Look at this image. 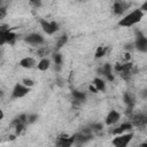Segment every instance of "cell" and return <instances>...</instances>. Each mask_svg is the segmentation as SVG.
Returning <instances> with one entry per match:
<instances>
[{"mask_svg":"<svg viewBox=\"0 0 147 147\" xmlns=\"http://www.w3.org/2000/svg\"><path fill=\"white\" fill-rule=\"evenodd\" d=\"M134 137V133L133 131H129V132H125V133H121V134H116L113 140H111V144L115 146V147H126L130 141L133 139Z\"/></svg>","mask_w":147,"mask_h":147,"instance_id":"277c9868","label":"cell"},{"mask_svg":"<svg viewBox=\"0 0 147 147\" xmlns=\"http://www.w3.org/2000/svg\"><path fill=\"white\" fill-rule=\"evenodd\" d=\"M88 126H90V129L92 130V132H93V133H94V132H100V131H102V129H103V124H102V123H100V122L91 123Z\"/></svg>","mask_w":147,"mask_h":147,"instance_id":"603a6c76","label":"cell"},{"mask_svg":"<svg viewBox=\"0 0 147 147\" xmlns=\"http://www.w3.org/2000/svg\"><path fill=\"white\" fill-rule=\"evenodd\" d=\"M123 101H124V103L126 106V114L131 115V113L133 110V107L136 105V96H134V94L132 92H129V91L125 92L123 94Z\"/></svg>","mask_w":147,"mask_h":147,"instance_id":"8fae6325","label":"cell"},{"mask_svg":"<svg viewBox=\"0 0 147 147\" xmlns=\"http://www.w3.org/2000/svg\"><path fill=\"white\" fill-rule=\"evenodd\" d=\"M119 119H121V113L113 109L107 114V116L105 118V123H106V125L110 126V125H114L117 122H119Z\"/></svg>","mask_w":147,"mask_h":147,"instance_id":"5bb4252c","label":"cell"},{"mask_svg":"<svg viewBox=\"0 0 147 147\" xmlns=\"http://www.w3.org/2000/svg\"><path fill=\"white\" fill-rule=\"evenodd\" d=\"M139 96H140L142 100H147V87L142 88V90L139 92Z\"/></svg>","mask_w":147,"mask_h":147,"instance_id":"484cf974","label":"cell"},{"mask_svg":"<svg viewBox=\"0 0 147 147\" xmlns=\"http://www.w3.org/2000/svg\"><path fill=\"white\" fill-rule=\"evenodd\" d=\"M24 41L30 45V46H40L45 42V38L40 34V33H37V32H32V33H29L24 37Z\"/></svg>","mask_w":147,"mask_h":147,"instance_id":"ba28073f","label":"cell"},{"mask_svg":"<svg viewBox=\"0 0 147 147\" xmlns=\"http://www.w3.org/2000/svg\"><path fill=\"white\" fill-rule=\"evenodd\" d=\"M68 40H69V37H68L67 33H63V34H61L60 37H57V39H56V41H55V49H56V51L61 49L64 45H67Z\"/></svg>","mask_w":147,"mask_h":147,"instance_id":"d6986e66","label":"cell"},{"mask_svg":"<svg viewBox=\"0 0 147 147\" xmlns=\"http://www.w3.org/2000/svg\"><path fill=\"white\" fill-rule=\"evenodd\" d=\"M133 127H134V125L132 124L131 121H130V122H129V121H127V122H123V123H121L116 129H114V130L111 131V133H113L114 136H116V134H121V133H125V132L132 131Z\"/></svg>","mask_w":147,"mask_h":147,"instance_id":"9a60e30c","label":"cell"},{"mask_svg":"<svg viewBox=\"0 0 147 147\" xmlns=\"http://www.w3.org/2000/svg\"><path fill=\"white\" fill-rule=\"evenodd\" d=\"M76 1H78V2H83V1H85V0H76Z\"/></svg>","mask_w":147,"mask_h":147,"instance_id":"d6a6232c","label":"cell"},{"mask_svg":"<svg viewBox=\"0 0 147 147\" xmlns=\"http://www.w3.org/2000/svg\"><path fill=\"white\" fill-rule=\"evenodd\" d=\"M55 145L60 147H71L72 145H75V134L69 136L67 133H62L57 136Z\"/></svg>","mask_w":147,"mask_h":147,"instance_id":"9c48e42d","label":"cell"},{"mask_svg":"<svg viewBox=\"0 0 147 147\" xmlns=\"http://www.w3.org/2000/svg\"><path fill=\"white\" fill-rule=\"evenodd\" d=\"M16 39H17V34L14 31L6 28L5 25L1 26V29H0V45H5V44L14 45L16 42Z\"/></svg>","mask_w":147,"mask_h":147,"instance_id":"3957f363","label":"cell"},{"mask_svg":"<svg viewBox=\"0 0 147 147\" xmlns=\"http://www.w3.org/2000/svg\"><path fill=\"white\" fill-rule=\"evenodd\" d=\"M96 71H98L99 75H101L102 77H105L108 82H114L115 76L113 74V67H111L110 63H103V64H101L96 69Z\"/></svg>","mask_w":147,"mask_h":147,"instance_id":"30bf717a","label":"cell"},{"mask_svg":"<svg viewBox=\"0 0 147 147\" xmlns=\"http://www.w3.org/2000/svg\"><path fill=\"white\" fill-rule=\"evenodd\" d=\"M92 84L98 88L99 92H105L106 91V82L101 77H94L92 80Z\"/></svg>","mask_w":147,"mask_h":147,"instance_id":"44dd1931","label":"cell"},{"mask_svg":"<svg viewBox=\"0 0 147 147\" xmlns=\"http://www.w3.org/2000/svg\"><path fill=\"white\" fill-rule=\"evenodd\" d=\"M37 64L38 63L36 61V59L32 56H25V57L21 59V61H20V67H22L24 69H32V68L37 67Z\"/></svg>","mask_w":147,"mask_h":147,"instance_id":"e0dca14e","label":"cell"},{"mask_svg":"<svg viewBox=\"0 0 147 147\" xmlns=\"http://www.w3.org/2000/svg\"><path fill=\"white\" fill-rule=\"evenodd\" d=\"M140 146H147V141H146V142H141Z\"/></svg>","mask_w":147,"mask_h":147,"instance_id":"1f68e13d","label":"cell"},{"mask_svg":"<svg viewBox=\"0 0 147 147\" xmlns=\"http://www.w3.org/2000/svg\"><path fill=\"white\" fill-rule=\"evenodd\" d=\"M88 91H90V92H92V93H98V92H99V91H98V88H96L93 84H91V85L88 86Z\"/></svg>","mask_w":147,"mask_h":147,"instance_id":"83f0119b","label":"cell"},{"mask_svg":"<svg viewBox=\"0 0 147 147\" xmlns=\"http://www.w3.org/2000/svg\"><path fill=\"white\" fill-rule=\"evenodd\" d=\"M52 59L54 61V70L59 72L61 70V67H62V63H63V56H62L61 53L54 52V54L52 55Z\"/></svg>","mask_w":147,"mask_h":147,"instance_id":"ac0fdd59","label":"cell"},{"mask_svg":"<svg viewBox=\"0 0 147 147\" xmlns=\"http://www.w3.org/2000/svg\"><path fill=\"white\" fill-rule=\"evenodd\" d=\"M107 51H108L107 47H105V46H99V47L96 48L95 53H94V57H95V59H101V57H103V56L106 55Z\"/></svg>","mask_w":147,"mask_h":147,"instance_id":"7402d4cb","label":"cell"},{"mask_svg":"<svg viewBox=\"0 0 147 147\" xmlns=\"http://www.w3.org/2000/svg\"><path fill=\"white\" fill-rule=\"evenodd\" d=\"M139 8H140V9H141L144 13H145V11H147V0H145V1L141 3V6H140Z\"/></svg>","mask_w":147,"mask_h":147,"instance_id":"f1b7e54d","label":"cell"},{"mask_svg":"<svg viewBox=\"0 0 147 147\" xmlns=\"http://www.w3.org/2000/svg\"><path fill=\"white\" fill-rule=\"evenodd\" d=\"M134 49L140 53H147V37L139 30H136Z\"/></svg>","mask_w":147,"mask_h":147,"instance_id":"52a82bcc","label":"cell"},{"mask_svg":"<svg viewBox=\"0 0 147 147\" xmlns=\"http://www.w3.org/2000/svg\"><path fill=\"white\" fill-rule=\"evenodd\" d=\"M31 91V87L24 85L22 82L21 83H16L11 90V94H10V99L11 100H17V99H22L24 98L26 94H29Z\"/></svg>","mask_w":147,"mask_h":147,"instance_id":"8992f818","label":"cell"},{"mask_svg":"<svg viewBox=\"0 0 147 147\" xmlns=\"http://www.w3.org/2000/svg\"><path fill=\"white\" fill-rule=\"evenodd\" d=\"M71 98H72V103H75V105H80V103H83V102L86 101L87 95H86L85 92L74 90V91L71 92Z\"/></svg>","mask_w":147,"mask_h":147,"instance_id":"2e32d148","label":"cell"},{"mask_svg":"<svg viewBox=\"0 0 147 147\" xmlns=\"http://www.w3.org/2000/svg\"><path fill=\"white\" fill-rule=\"evenodd\" d=\"M39 24L42 31L48 36H53L60 30V24L56 21H47L46 18H40Z\"/></svg>","mask_w":147,"mask_h":147,"instance_id":"5b68a950","label":"cell"},{"mask_svg":"<svg viewBox=\"0 0 147 147\" xmlns=\"http://www.w3.org/2000/svg\"><path fill=\"white\" fill-rule=\"evenodd\" d=\"M51 68V60L48 57H41L37 64V69L40 71H46Z\"/></svg>","mask_w":147,"mask_h":147,"instance_id":"ffe728a7","label":"cell"},{"mask_svg":"<svg viewBox=\"0 0 147 147\" xmlns=\"http://www.w3.org/2000/svg\"><path fill=\"white\" fill-rule=\"evenodd\" d=\"M144 11L140 8L133 9L132 11H130L129 14L124 15L119 21H118V26L121 28H131L132 25L139 23L142 17H144Z\"/></svg>","mask_w":147,"mask_h":147,"instance_id":"6da1fadb","label":"cell"},{"mask_svg":"<svg viewBox=\"0 0 147 147\" xmlns=\"http://www.w3.org/2000/svg\"><path fill=\"white\" fill-rule=\"evenodd\" d=\"M115 72L119 74L123 79H129L131 75H133V63L130 61H125L124 63H116L114 68Z\"/></svg>","mask_w":147,"mask_h":147,"instance_id":"7a4b0ae2","label":"cell"},{"mask_svg":"<svg viewBox=\"0 0 147 147\" xmlns=\"http://www.w3.org/2000/svg\"><path fill=\"white\" fill-rule=\"evenodd\" d=\"M129 7H130V3L125 2L124 0H116L113 5V13L116 16H121L126 11Z\"/></svg>","mask_w":147,"mask_h":147,"instance_id":"7c38bea8","label":"cell"},{"mask_svg":"<svg viewBox=\"0 0 147 147\" xmlns=\"http://www.w3.org/2000/svg\"><path fill=\"white\" fill-rule=\"evenodd\" d=\"M22 83H23L24 85L29 86V87H32V86L34 85V82H33L31 78H23V79H22Z\"/></svg>","mask_w":147,"mask_h":147,"instance_id":"d4e9b609","label":"cell"},{"mask_svg":"<svg viewBox=\"0 0 147 147\" xmlns=\"http://www.w3.org/2000/svg\"><path fill=\"white\" fill-rule=\"evenodd\" d=\"M5 15H6V8L2 6V7L0 8V18H3Z\"/></svg>","mask_w":147,"mask_h":147,"instance_id":"f546056e","label":"cell"},{"mask_svg":"<svg viewBox=\"0 0 147 147\" xmlns=\"http://www.w3.org/2000/svg\"><path fill=\"white\" fill-rule=\"evenodd\" d=\"M131 122L136 127H145L147 125V114L138 113L131 117Z\"/></svg>","mask_w":147,"mask_h":147,"instance_id":"4fadbf2b","label":"cell"},{"mask_svg":"<svg viewBox=\"0 0 147 147\" xmlns=\"http://www.w3.org/2000/svg\"><path fill=\"white\" fill-rule=\"evenodd\" d=\"M41 2H42V0H30V3L34 7H39L41 5Z\"/></svg>","mask_w":147,"mask_h":147,"instance_id":"4316f807","label":"cell"},{"mask_svg":"<svg viewBox=\"0 0 147 147\" xmlns=\"http://www.w3.org/2000/svg\"><path fill=\"white\" fill-rule=\"evenodd\" d=\"M124 55H125V56H124V59H125V61H129V60L131 59V54H130V52H127V53H125Z\"/></svg>","mask_w":147,"mask_h":147,"instance_id":"4dcf8cb0","label":"cell"},{"mask_svg":"<svg viewBox=\"0 0 147 147\" xmlns=\"http://www.w3.org/2000/svg\"><path fill=\"white\" fill-rule=\"evenodd\" d=\"M37 119H38L37 114H28V125L33 124L34 122H37Z\"/></svg>","mask_w":147,"mask_h":147,"instance_id":"cb8c5ba5","label":"cell"}]
</instances>
